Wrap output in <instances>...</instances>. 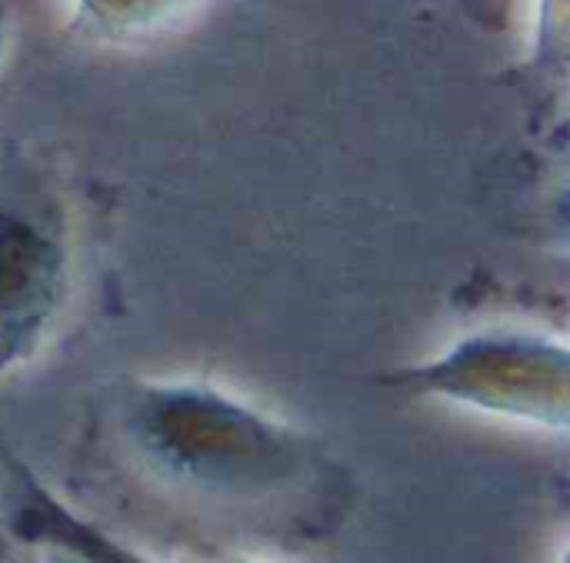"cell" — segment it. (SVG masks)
Returning a JSON list of instances; mask_svg holds the SVG:
<instances>
[{
    "label": "cell",
    "mask_w": 570,
    "mask_h": 563,
    "mask_svg": "<svg viewBox=\"0 0 570 563\" xmlns=\"http://www.w3.org/2000/svg\"><path fill=\"white\" fill-rule=\"evenodd\" d=\"M120 424L150 471L217 501L281 497L311 471V444L294 427L207 381L134 384Z\"/></svg>",
    "instance_id": "obj_1"
},
{
    "label": "cell",
    "mask_w": 570,
    "mask_h": 563,
    "mask_svg": "<svg viewBox=\"0 0 570 563\" xmlns=\"http://www.w3.org/2000/svg\"><path fill=\"white\" fill-rule=\"evenodd\" d=\"M384 384L561 437L570 427V344L551 330H474L434 357L391 371Z\"/></svg>",
    "instance_id": "obj_2"
},
{
    "label": "cell",
    "mask_w": 570,
    "mask_h": 563,
    "mask_svg": "<svg viewBox=\"0 0 570 563\" xmlns=\"http://www.w3.org/2000/svg\"><path fill=\"white\" fill-rule=\"evenodd\" d=\"M73 280L67 217L43 177L0 167V387L57 330Z\"/></svg>",
    "instance_id": "obj_3"
},
{
    "label": "cell",
    "mask_w": 570,
    "mask_h": 563,
    "mask_svg": "<svg viewBox=\"0 0 570 563\" xmlns=\"http://www.w3.org/2000/svg\"><path fill=\"white\" fill-rule=\"evenodd\" d=\"M7 474L13 477V534L23 544L60 551L83 563H160L77 514L20 457L7 454Z\"/></svg>",
    "instance_id": "obj_4"
},
{
    "label": "cell",
    "mask_w": 570,
    "mask_h": 563,
    "mask_svg": "<svg viewBox=\"0 0 570 563\" xmlns=\"http://www.w3.org/2000/svg\"><path fill=\"white\" fill-rule=\"evenodd\" d=\"M77 23L110 43H134L187 20L204 0H70Z\"/></svg>",
    "instance_id": "obj_5"
},
{
    "label": "cell",
    "mask_w": 570,
    "mask_h": 563,
    "mask_svg": "<svg viewBox=\"0 0 570 563\" xmlns=\"http://www.w3.org/2000/svg\"><path fill=\"white\" fill-rule=\"evenodd\" d=\"M541 47L548 53L564 47V0H541Z\"/></svg>",
    "instance_id": "obj_6"
},
{
    "label": "cell",
    "mask_w": 570,
    "mask_h": 563,
    "mask_svg": "<svg viewBox=\"0 0 570 563\" xmlns=\"http://www.w3.org/2000/svg\"><path fill=\"white\" fill-rule=\"evenodd\" d=\"M13 27H17V13H13V0H0V67L10 53L13 43Z\"/></svg>",
    "instance_id": "obj_7"
},
{
    "label": "cell",
    "mask_w": 570,
    "mask_h": 563,
    "mask_svg": "<svg viewBox=\"0 0 570 563\" xmlns=\"http://www.w3.org/2000/svg\"><path fill=\"white\" fill-rule=\"evenodd\" d=\"M50 563H83L80 557H70V554H60V551H50Z\"/></svg>",
    "instance_id": "obj_8"
},
{
    "label": "cell",
    "mask_w": 570,
    "mask_h": 563,
    "mask_svg": "<svg viewBox=\"0 0 570 563\" xmlns=\"http://www.w3.org/2000/svg\"><path fill=\"white\" fill-rule=\"evenodd\" d=\"M234 563H254V561H234Z\"/></svg>",
    "instance_id": "obj_9"
}]
</instances>
